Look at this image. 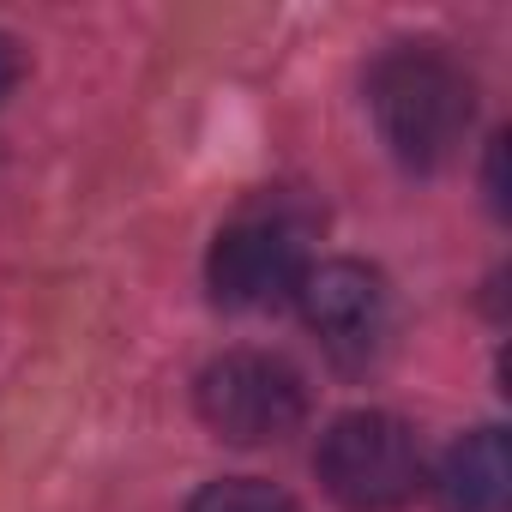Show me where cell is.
Instances as JSON below:
<instances>
[{
	"label": "cell",
	"instance_id": "8992f818",
	"mask_svg": "<svg viewBox=\"0 0 512 512\" xmlns=\"http://www.w3.org/2000/svg\"><path fill=\"white\" fill-rule=\"evenodd\" d=\"M434 494L446 512H506V494H512V464H506V434L500 428H476L464 434L440 476H434Z\"/></svg>",
	"mask_w": 512,
	"mask_h": 512
},
{
	"label": "cell",
	"instance_id": "52a82bcc",
	"mask_svg": "<svg viewBox=\"0 0 512 512\" xmlns=\"http://www.w3.org/2000/svg\"><path fill=\"white\" fill-rule=\"evenodd\" d=\"M187 512H302V506L260 476H223V482H205Z\"/></svg>",
	"mask_w": 512,
	"mask_h": 512
},
{
	"label": "cell",
	"instance_id": "277c9868",
	"mask_svg": "<svg viewBox=\"0 0 512 512\" xmlns=\"http://www.w3.org/2000/svg\"><path fill=\"white\" fill-rule=\"evenodd\" d=\"M199 416L211 434L235 446H266L302 428L308 386L284 356L266 350H229L199 374Z\"/></svg>",
	"mask_w": 512,
	"mask_h": 512
},
{
	"label": "cell",
	"instance_id": "3957f363",
	"mask_svg": "<svg viewBox=\"0 0 512 512\" xmlns=\"http://www.w3.org/2000/svg\"><path fill=\"white\" fill-rule=\"evenodd\" d=\"M320 482L350 512H392L422 482V446L416 434L386 410H350L320 434Z\"/></svg>",
	"mask_w": 512,
	"mask_h": 512
},
{
	"label": "cell",
	"instance_id": "6da1fadb",
	"mask_svg": "<svg viewBox=\"0 0 512 512\" xmlns=\"http://www.w3.org/2000/svg\"><path fill=\"white\" fill-rule=\"evenodd\" d=\"M368 109H374V127H380L386 151L404 169L428 175V169L458 157V145L470 133V115H476V85L434 43H404V49H386L374 61Z\"/></svg>",
	"mask_w": 512,
	"mask_h": 512
},
{
	"label": "cell",
	"instance_id": "7a4b0ae2",
	"mask_svg": "<svg viewBox=\"0 0 512 512\" xmlns=\"http://www.w3.org/2000/svg\"><path fill=\"white\" fill-rule=\"evenodd\" d=\"M320 217L314 205H302L296 193H260L247 199L211 241V260H205V284L217 308L235 314H260L284 296H296L308 260V241H314Z\"/></svg>",
	"mask_w": 512,
	"mask_h": 512
},
{
	"label": "cell",
	"instance_id": "5b68a950",
	"mask_svg": "<svg viewBox=\"0 0 512 512\" xmlns=\"http://www.w3.org/2000/svg\"><path fill=\"white\" fill-rule=\"evenodd\" d=\"M296 308L308 320V332L326 344L332 362L344 368H362L386 350V332H392V290L374 266L362 260H326V266H308L302 284H296Z\"/></svg>",
	"mask_w": 512,
	"mask_h": 512
},
{
	"label": "cell",
	"instance_id": "ba28073f",
	"mask_svg": "<svg viewBox=\"0 0 512 512\" xmlns=\"http://www.w3.org/2000/svg\"><path fill=\"white\" fill-rule=\"evenodd\" d=\"M13 79H19V61H13V49H7V37H0V97L13 91Z\"/></svg>",
	"mask_w": 512,
	"mask_h": 512
}]
</instances>
